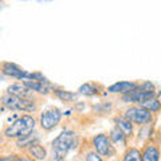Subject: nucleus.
Returning <instances> with one entry per match:
<instances>
[{
  "label": "nucleus",
  "instance_id": "nucleus-1",
  "mask_svg": "<svg viewBox=\"0 0 161 161\" xmlns=\"http://www.w3.org/2000/svg\"><path fill=\"white\" fill-rule=\"evenodd\" d=\"M78 145V136L71 129H64L51 142L50 161H64L67 154Z\"/></svg>",
  "mask_w": 161,
  "mask_h": 161
},
{
  "label": "nucleus",
  "instance_id": "nucleus-2",
  "mask_svg": "<svg viewBox=\"0 0 161 161\" xmlns=\"http://www.w3.org/2000/svg\"><path fill=\"white\" fill-rule=\"evenodd\" d=\"M38 121L32 114H22L18 115L11 124L7 125L6 129L3 130V136L8 140H19L32 133L36 128Z\"/></svg>",
  "mask_w": 161,
  "mask_h": 161
},
{
  "label": "nucleus",
  "instance_id": "nucleus-3",
  "mask_svg": "<svg viewBox=\"0 0 161 161\" xmlns=\"http://www.w3.org/2000/svg\"><path fill=\"white\" fill-rule=\"evenodd\" d=\"M0 105L3 106V109L11 110V112H23V113H35L39 108V101L31 97H18V95L4 93L0 98Z\"/></svg>",
  "mask_w": 161,
  "mask_h": 161
},
{
  "label": "nucleus",
  "instance_id": "nucleus-4",
  "mask_svg": "<svg viewBox=\"0 0 161 161\" xmlns=\"http://www.w3.org/2000/svg\"><path fill=\"white\" fill-rule=\"evenodd\" d=\"M122 115L125 118H128L134 126H144V125L154 124L156 117L153 113H150L149 110L144 109L140 105H129V106L124 110Z\"/></svg>",
  "mask_w": 161,
  "mask_h": 161
},
{
  "label": "nucleus",
  "instance_id": "nucleus-5",
  "mask_svg": "<svg viewBox=\"0 0 161 161\" xmlns=\"http://www.w3.org/2000/svg\"><path fill=\"white\" fill-rule=\"evenodd\" d=\"M62 118H63L62 110L57 106H50L39 114L38 124L40 129L44 130V132H51L60 124Z\"/></svg>",
  "mask_w": 161,
  "mask_h": 161
},
{
  "label": "nucleus",
  "instance_id": "nucleus-6",
  "mask_svg": "<svg viewBox=\"0 0 161 161\" xmlns=\"http://www.w3.org/2000/svg\"><path fill=\"white\" fill-rule=\"evenodd\" d=\"M92 148L95 153H98L102 158H112L117 153V149L112 144L106 133H97L92 137Z\"/></svg>",
  "mask_w": 161,
  "mask_h": 161
},
{
  "label": "nucleus",
  "instance_id": "nucleus-7",
  "mask_svg": "<svg viewBox=\"0 0 161 161\" xmlns=\"http://www.w3.org/2000/svg\"><path fill=\"white\" fill-rule=\"evenodd\" d=\"M0 73H2L4 77L16 79V80H26L28 79L30 73L23 70L20 66H18L16 63L12 62H2L0 63Z\"/></svg>",
  "mask_w": 161,
  "mask_h": 161
},
{
  "label": "nucleus",
  "instance_id": "nucleus-8",
  "mask_svg": "<svg viewBox=\"0 0 161 161\" xmlns=\"http://www.w3.org/2000/svg\"><path fill=\"white\" fill-rule=\"evenodd\" d=\"M157 94H160L158 90H156V92H140V90L134 89V90H132V92L121 95V101L126 105H141L147 99L152 98Z\"/></svg>",
  "mask_w": 161,
  "mask_h": 161
},
{
  "label": "nucleus",
  "instance_id": "nucleus-9",
  "mask_svg": "<svg viewBox=\"0 0 161 161\" xmlns=\"http://www.w3.org/2000/svg\"><path fill=\"white\" fill-rule=\"evenodd\" d=\"M22 82L26 85L35 95L39 94V95H42V97H46V95L51 94V90L55 87V85H53L50 80H47V82H39V80L26 79V80H22Z\"/></svg>",
  "mask_w": 161,
  "mask_h": 161
},
{
  "label": "nucleus",
  "instance_id": "nucleus-10",
  "mask_svg": "<svg viewBox=\"0 0 161 161\" xmlns=\"http://www.w3.org/2000/svg\"><path fill=\"white\" fill-rule=\"evenodd\" d=\"M137 86H138V82H136V80H118V82H114L113 85L108 86V89H105V92L108 94L124 95L134 89H137Z\"/></svg>",
  "mask_w": 161,
  "mask_h": 161
},
{
  "label": "nucleus",
  "instance_id": "nucleus-11",
  "mask_svg": "<svg viewBox=\"0 0 161 161\" xmlns=\"http://www.w3.org/2000/svg\"><path fill=\"white\" fill-rule=\"evenodd\" d=\"M77 93H78V95H82V97H99V95H102V94H106L105 87L97 82L82 83L78 87Z\"/></svg>",
  "mask_w": 161,
  "mask_h": 161
},
{
  "label": "nucleus",
  "instance_id": "nucleus-12",
  "mask_svg": "<svg viewBox=\"0 0 161 161\" xmlns=\"http://www.w3.org/2000/svg\"><path fill=\"white\" fill-rule=\"evenodd\" d=\"M140 153H141V161H158L160 160L158 145L154 144L152 140L145 142L142 149L140 150Z\"/></svg>",
  "mask_w": 161,
  "mask_h": 161
},
{
  "label": "nucleus",
  "instance_id": "nucleus-13",
  "mask_svg": "<svg viewBox=\"0 0 161 161\" xmlns=\"http://www.w3.org/2000/svg\"><path fill=\"white\" fill-rule=\"evenodd\" d=\"M109 138L112 141V144L114 145V148H122V149H126L128 148V137L122 133V130H121L118 126H114L110 129L109 132Z\"/></svg>",
  "mask_w": 161,
  "mask_h": 161
},
{
  "label": "nucleus",
  "instance_id": "nucleus-14",
  "mask_svg": "<svg viewBox=\"0 0 161 161\" xmlns=\"http://www.w3.org/2000/svg\"><path fill=\"white\" fill-rule=\"evenodd\" d=\"M28 156L35 161H46L48 158V150L47 148L40 142H35L26 149Z\"/></svg>",
  "mask_w": 161,
  "mask_h": 161
},
{
  "label": "nucleus",
  "instance_id": "nucleus-15",
  "mask_svg": "<svg viewBox=\"0 0 161 161\" xmlns=\"http://www.w3.org/2000/svg\"><path fill=\"white\" fill-rule=\"evenodd\" d=\"M113 121H114L115 126H118L121 130H122V133L126 136L128 140H130L134 136V133H136L134 132V125L130 122L128 118H125L122 115V113L118 114V115H115V117L113 118Z\"/></svg>",
  "mask_w": 161,
  "mask_h": 161
},
{
  "label": "nucleus",
  "instance_id": "nucleus-16",
  "mask_svg": "<svg viewBox=\"0 0 161 161\" xmlns=\"http://www.w3.org/2000/svg\"><path fill=\"white\" fill-rule=\"evenodd\" d=\"M51 94L63 103H75L79 98L78 93L70 92V90H64V89H59L57 86L51 90Z\"/></svg>",
  "mask_w": 161,
  "mask_h": 161
},
{
  "label": "nucleus",
  "instance_id": "nucleus-17",
  "mask_svg": "<svg viewBox=\"0 0 161 161\" xmlns=\"http://www.w3.org/2000/svg\"><path fill=\"white\" fill-rule=\"evenodd\" d=\"M6 93L14 94V95H18V97H26V98L35 97V94L26 86V85L22 82V80H18V82L11 83V85H9V86L7 87Z\"/></svg>",
  "mask_w": 161,
  "mask_h": 161
},
{
  "label": "nucleus",
  "instance_id": "nucleus-18",
  "mask_svg": "<svg viewBox=\"0 0 161 161\" xmlns=\"http://www.w3.org/2000/svg\"><path fill=\"white\" fill-rule=\"evenodd\" d=\"M158 95H160V94H157V95H154V97L147 99L145 102L141 103L140 106H142L144 109L149 110V112H150V113H153L154 115H158L160 109H161V103H160V98H158Z\"/></svg>",
  "mask_w": 161,
  "mask_h": 161
},
{
  "label": "nucleus",
  "instance_id": "nucleus-19",
  "mask_svg": "<svg viewBox=\"0 0 161 161\" xmlns=\"http://www.w3.org/2000/svg\"><path fill=\"white\" fill-rule=\"evenodd\" d=\"M35 142H39V136L35 133V130H34L32 133H30L28 136H26V137L16 140V147L20 149H27L30 145H32Z\"/></svg>",
  "mask_w": 161,
  "mask_h": 161
},
{
  "label": "nucleus",
  "instance_id": "nucleus-20",
  "mask_svg": "<svg viewBox=\"0 0 161 161\" xmlns=\"http://www.w3.org/2000/svg\"><path fill=\"white\" fill-rule=\"evenodd\" d=\"M153 125L154 124H149V125H144V126H138V132H137V140L138 141H148L152 140V133H153Z\"/></svg>",
  "mask_w": 161,
  "mask_h": 161
},
{
  "label": "nucleus",
  "instance_id": "nucleus-21",
  "mask_svg": "<svg viewBox=\"0 0 161 161\" xmlns=\"http://www.w3.org/2000/svg\"><path fill=\"white\" fill-rule=\"evenodd\" d=\"M121 161H141V153L140 149L136 147H130L125 149V153Z\"/></svg>",
  "mask_w": 161,
  "mask_h": 161
},
{
  "label": "nucleus",
  "instance_id": "nucleus-22",
  "mask_svg": "<svg viewBox=\"0 0 161 161\" xmlns=\"http://www.w3.org/2000/svg\"><path fill=\"white\" fill-rule=\"evenodd\" d=\"M137 90L140 92H156L157 87H156V85L153 82H150V80H144V82H138V86H137Z\"/></svg>",
  "mask_w": 161,
  "mask_h": 161
},
{
  "label": "nucleus",
  "instance_id": "nucleus-23",
  "mask_svg": "<svg viewBox=\"0 0 161 161\" xmlns=\"http://www.w3.org/2000/svg\"><path fill=\"white\" fill-rule=\"evenodd\" d=\"M85 161H105V160L92 149V150H89V152L85 153Z\"/></svg>",
  "mask_w": 161,
  "mask_h": 161
},
{
  "label": "nucleus",
  "instance_id": "nucleus-24",
  "mask_svg": "<svg viewBox=\"0 0 161 161\" xmlns=\"http://www.w3.org/2000/svg\"><path fill=\"white\" fill-rule=\"evenodd\" d=\"M15 161H35V160H32L30 156H16Z\"/></svg>",
  "mask_w": 161,
  "mask_h": 161
},
{
  "label": "nucleus",
  "instance_id": "nucleus-25",
  "mask_svg": "<svg viewBox=\"0 0 161 161\" xmlns=\"http://www.w3.org/2000/svg\"><path fill=\"white\" fill-rule=\"evenodd\" d=\"M16 156L15 154H9V156H4V157H0V161H15Z\"/></svg>",
  "mask_w": 161,
  "mask_h": 161
},
{
  "label": "nucleus",
  "instance_id": "nucleus-26",
  "mask_svg": "<svg viewBox=\"0 0 161 161\" xmlns=\"http://www.w3.org/2000/svg\"><path fill=\"white\" fill-rule=\"evenodd\" d=\"M0 3H2V0H0Z\"/></svg>",
  "mask_w": 161,
  "mask_h": 161
},
{
  "label": "nucleus",
  "instance_id": "nucleus-27",
  "mask_svg": "<svg viewBox=\"0 0 161 161\" xmlns=\"http://www.w3.org/2000/svg\"><path fill=\"white\" fill-rule=\"evenodd\" d=\"M0 114H2V113H0Z\"/></svg>",
  "mask_w": 161,
  "mask_h": 161
}]
</instances>
